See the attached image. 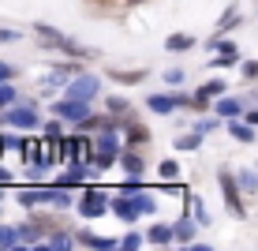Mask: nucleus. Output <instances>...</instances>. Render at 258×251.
I'll list each match as a JSON object with an SVG mask.
<instances>
[{
	"label": "nucleus",
	"instance_id": "f257e3e1",
	"mask_svg": "<svg viewBox=\"0 0 258 251\" xmlns=\"http://www.w3.org/2000/svg\"><path fill=\"white\" fill-rule=\"evenodd\" d=\"M23 206H71L75 199L68 195V187H60V184H52V187H23L19 195H15Z\"/></svg>",
	"mask_w": 258,
	"mask_h": 251
},
{
	"label": "nucleus",
	"instance_id": "f03ea898",
	"mask_svg": "<svg viewBox=\"0 0 258 251\" xmlns=\"http://www.w3.org/2000/svg\"><path fill=\"white\" fill-rule=\"evenodd\" d=\"M123 142L116 135V128H101V135L94 139V169H109L112 161H120Z\"/></svg>",
	"mask_w": 258,
	"mask_h": 251
},
{
	"label": "nucleus",
	"instance_id": "7ed1b4c3",
	"mask_svg": "<svg viewBox=\"0 0 258 251\" xmlns=\"http://www.w3.org/2000/svg\"><path fill=\"white\" fill-rule=\"evenodd\" d=\"M75 206H79V214H83L86 221L105 218V210H112V203L105 199V187H86V191H83V199H79Z\"/></svg>",
	"mask_w": 258,
	"mask_h": 251
},
{
	"label": "nucleus",
	"instance_id": "20e7f679",
	"mask_svg": "<svg viewBox=\"0 0 258 251\" xmlns=\"http://www.w3.org/2000/svg\"><path fill=\"white\" fill-rule=\"evenodd\" d=\"M0 124L34 131V128H41V116H38V109H30V105H8V113H0Z\"/></svg>",
	"mask_w": 258,
	"mask_h": 251
},
{
	"label": "nucleus",
	"instance_id": "39448f33",
	"mask_svg": "<svg viewBox=\"0 0 258 251\" xmlns=\"http://www.w3.org/2000/svg\"><path fill=\"white\" fill-rule=\"evenodd\" d=\"M217 184H221V195H225V203H228V210L236 214V218H247V206L239 203V191H243V187H239V180L232 173H225V169H221L217 173Z\"/></svg>",
	"mask_w": 258,
	"mask_h": 251
},
{
	"label": "nucleus",
	"instance_id": "423d86ee",
	"mask_svg": "<svg viewBox=\"0 0 258 251\" xmlns=\"http://www.w3.org/2000/svg\"><path fill=\"white\" fill-rule=\"evenodd\" d=\"M146 105H150L154 113L168 116V113H176V109H191L195 97H187V94H150V97H146Z\"/></svg>",
	"mask_w": 258,
	"mask_h": 251
},
{
	"label": "nucleus",
	"instance_id": "0eeeda50",
	"mask_svg": "<svg viewBox=\"0 0 258 251\" xmlns=\"http://www.w3.org/2000/svg\"><path fill=\"white\" fill-rule=\"evenodd\" d=\"M49 113H52V116H60V120H68V124H83L86 116H90V102H79V97H64V102H56Z\"/></svg>",
	"mask_w": 258,
	"mask_h": 251
},
{
	"label": "nucleus",
	"instance_id": "6e6552de",
	"mask_svg": "<svg viewBox=\"0 0 258 251\" xmlns=\"http://www.w3.org/2000/svg\"><path fill=\"white\" fill-rule=\"evenodd\" d=\"M97 90H101V83L94 75H71L68 83V97H79V102H94Z\"/></svg>",
	"mask_w": 258,
	"mask_h": 251
},
{
	"label": "nucleus",
	"instance_id": "1a4fd4ad",
	"mask_svg": "<svg viewBox=\"0 0 258 251\" xmlns=\"http://www.w3.org/2000/svg\"><path fill=\"white\" fill-rule=\"evenodd\" d=\"M112 214H116V218L120 221H127V225H131V221H139L142 218V203H139V195H116V199H112Z\"/></svg>",
	"mask_w": 258,
	"mask_h": 251
},
{
	"label": "nucleus",
	"instance_id": "9d476101",
	"mask_svg": "<svg viewBox=\"0 0 258 251\" xmlns=\"http://www.w3.org/2000/svg\"><path fill=\"white\" fill-rule=\"evenodd\" d=\"M210 49H217V57H213V68H232V64H239V49L232 45V41L210 38Z\"/></svg>",
	"mask_w": 258,
	"mask_h": 251
},
{
	"label": "nucleus",
	"instance_id": "9b49d317",
	"mask_svg": "<svg viewBox=\"0 0 258 251\" xmlns=\"http://www.w3.org/2000/svg\"><path fill=\"white\" fill-rule=\"evenodd\" d=\"M213 113H217V116H225V120H236V116L243 113V97H232V94L213 97Z\"/></svg>",
	"mask_w": 258,
	"mask_h": 251
},
{
	"label": "nucleus",
	"instance_id": "f8f14e48",
	"mask_svg": "<svg viewBox=\"0 0 258 251\" xmlns=\"http://www.w3.org/2000/svg\"><path fill=\"white\" fill-rule=\"evenodd\" d=\"M75 236H79V244H83V247H97V251H112V247H120V240H112V236H97V232H90V229H79Z\"/></svg>",
	"mask_w": 258,
	"mask_h": 251
},
{
	"label": "nucleus",
	"instance_id": "ddd939ff",
	"mask_svg": "<svg viewBox=\"0 0 258 251\" xmlns=\"http://www.w3.org/2000/svg\"><path fill=\"white\" fill-rule=\"evenodd\" d=\"M41 232H45V229H41L38 221H23V225H19L23 247H41V240H45V236H41Z\"/></svg>",
	"mask_w": 258,
	"mask_h": 251
},
{
	"label": "nucleus",
	"instance_id": "4468645a",
	"mask_svg": "<svg viewBox=\"0 0 258 251\" xmlns=\"http://www.w3.org/2000/svg\"><path fill=\"white\" fill-rule=\"evenodd\" d=\"M172 240H176L172 225H150V232H146V244H157V247H168Z\"/></svg>",
	"mask_w": 258,
	"mask_h": 251
},
{
	"label": "nucleus",
	"instance_id": "2eb2a0df",
	"mask_svg": "<svg viewBox=\"0 0 258 251\" xmlns=\"http://www.w3.org/2000/svg\"><path fill=\"white\" fill-rule=\"evenodd\" d=\"M75 244H79V236H71V232H52L49 240H41V247H45V251H68Z\"/></svg>",
	"mask_w": 258,
	"mask_h": 251
},
{
	"label": "nucleus",
	"instance_id": "dca6fc26",
	"mask_svg": "<svg viewBox=\"0 0 258 251\" xmlns=\"http://www.w3.org/2000/svg\"><path fill=\"white\" fill-rule=\"evenodd\" d=\"M146 142H150V131L142 124H127L123 128V146H146Z\"/></svg>",
	"mask_w": 258,
	"mask_h": 251
},
{
	"label": "nucleus",
	"instance_id": "f3484780",
	"mask_svg": "<svg viewBox=\"0 0 258 251\" xmlns=\"http://www.w3.org/2000/svg\"><path fill=\"white\" fill-rule=\"evenodd\" d=\"M195 221H199V218H180V221H176V244H195V232H199V229H195Z\"/></svg>",
	"mask_w": 258,
	"mask_h": 251
},
{
	"label": "nucleus",
	"instance_id": "a211bd4d",
	"mask_svg": "<svg viewBox=\"0 0 258 251\" xmlns=\"http://www.w3.org/2000/svg\"><path fill=\"white\" fill-rule=\"evenodd\" d=\"M120 165H123V173H127V176H142V169H146V165H142V158L135 154V146H127L120 154Z\"/></svg>",
	"mask_w": 258,
	"mask_h": 251
},
{
	"label": "nucleus",
	"instance_id": "6ab92c4d",
	"mask_svg": "<svg viewBox=\"0 0 258 251\" xmlns=\"http://www.w3.org/2000/svg\"><path fill=\"white\" fill-rule=\"evenodd\" d=\"M202 139H206V131L195 128V131H187V135L176 139V150H183V154H187V150H199V146H202Z\"/></svg>",
	"mask_w": 258,
	"mask_h": 251
},
{
	"label": "nucleus",
	"instance_id": "aec40b11",
	"mask_svg": "<svg viewBox=\"0 0 258 251\" xmlns=\"http://www.w3.org/2000/svg\"><path fill=\"white\" fill-rule=\"evenodd\" d=\"M228 131H232V139H239V142H254V124H247V120H232Z\"/></svg>",
	"mask_w": 258,
	"mask_h": 251
},
{
	"label": "nucleus",
	"instance_id": "412c9836",
	"mask_svg": "<svg viewBox=\"0 0 258 251\" xmlns=\"http://www.w3.org/2000/svg\"><path fill=\"white\" fill-rule=\"evenodd\" d=\"M0 247H23L19 225H0Z\"/></svg>",
	"mask_w": 258,
	"mask_h": 251
},
{
	"label": "nucleus",
	"instance_id": "4be33fe9",
	"mask_svg": "<svg viewBox=\"0 0 258 251\" xmlns=\"http://www.w3.org/2000/svg\"><path fill=\"white\" fill-rule=\"evenodd\" d=\"M165 49H168V53H183V49H195V38H191V34H172V38L165 41Z\"/></svg>",
	"mask_w": 258,
	"mask_h": 251
},
{
	"label": "nucleus",
	"instance_id": "5701e85b",
	"mask_svg": "<svg viewBox=\"0 0 258 251\" xmlns=\"http://www.w3.org/2000/svg\"><path fill=\"white\" fill-rule=\"evenodd\" d=\"M236 180H239V187H243V191H258V173H254V169H243Z\"/></svg>",
	"mask_w": 258,
	"mask_h": 251
},
{
	"label": "nucleus",
	"instance_id": "b1692460",
	"mask_svg": "<svg viewBox=\"0 0 258 251\" xmlns=\"http://www.w3.org/2000/svg\"><path fill=\"white\" fill-rule=\"evenodd\" d=\"M232 26H239V12H236V8H228V12H225V15H221V23H217V30H221V34H225V30H232Z\"/></svg>",
	"mask_w": 258,
	"mask_h": 251
},
{
	"label": "nucleus",
	"instance_id": "393cba45",
	"mask_svg": "<svg viewBox=\"0 0 258 251\" xmlns=\"http://www.w3.org/2000/svg\"><path fill=\"white\" fill-rule=\"evenodd\" d=\"M105 109L109 113H127L131 105H127V97H120V94H112V97H105Z\"/></svg>",
	"mask_w": 258,
	"mask_h": 251
},
{
	"label": "nucleus",
	"instance_id": "a878e982",
	"mask_svg": "<svg viewBox=\"0 0 258 251\" xmlns=\"http://www.w3.org/2000/svg\"><path fill=\"white\" fill-rule=\"evenodd\" d=\"M109 75L120 83H139V79H146V71H109Z\"/></svg>",
	"mask_w": 258,
	"mask_h": 251
},
{
	"label": "nucleus",
	"instance_id": "bb28decb",
	"mask_svg": "<svg viewBox=\"0 0 258 251\" xmlns=\"http://www.w3.org/2000/svg\"><path fill=\"white\" fill-rule=\"evenodd\" d=\"M191 210H195V218H199V225H210V214H206V206H202L199 195L191 199Z\"/></svg>",
	"mask_w": 258,
	"mask_h": 251
},
{
	"label": "nucleus",
	"instance_id": "cd10ccee",
	"mask_svg": "<svg viewBox=\"0 0 258 251\" xmlns=\"http://www.w3.org/2000/svg\"><path fill=\"white\" fill-rule=\"evenodd\" d=\"M176 176H180V165H176L172 158L161 161V180H176Z\"/></svg>",
	"mask_w": 258,
	"mask_h": 251
},
{
	"label": "nucleus",
	"instance_id": "c85d7f7f",
	"mask_svg": "<svg viewBox=\"0 0 258 251\" xmlns=\"http://www.w3.org/2000/svg\"><path fill=\"white\" fill-rule=\"evenodd\" d=\"M8 105H15V86H0V109H8Z\"/></svg>",
	"mask_w": 258,
	"mask_h": 251
},
{
	"label": "nucleus",
	"instance_id": "c756f323",
	"mask_svg": "<svg viewBox=\"0 0 258 251\" xmlns=\"http://www.w3.org/2000/svg\"><path fill=\"white\" fill-rule=\"evenodd\" d=\"M139 203H142V214H154V210H157V199H154L150 191H142V195H139Z\"/></svg>",
	"mask_w": 258,
	"mask_h": 251
},
{
	"label": "nucleus",
	"instance_id": "7c9ffc66",
	"mask_svg": "<svg viewBox=\"0 0 258 251\" xmlns=\"http://www.w3.org/2000/svg\"><path fill=\"white\" fill-rule=\"evenodd\" d=\"M239 71H243V79H258V60H243Z\"/></svg>",
	"mask_w": 258,
	"mask_h": 251
},
{
	"label": "nucleus",
	"instance_id": "2f4dec72",
	"mask_svg": "<svg viewBox=\"0 0 258 251\" xmlns=\"http://www.w3.org/2000/svg\"><path fill=\"white\" fill-rule=\"evenodd\" d=\"M120 247L135 251V247H142V236H139V232H131V236H123V240H120Z\"/></svg>",
	"mask_w": 258,
	"mask_h": 251
},
{
	"label": "nucleus",
	"instance_id": "473e14b6",
	"mask_svg": "<svg viewBox=\"0 0 258 251\" xmlns=\"http://www.w3.org/2000/svg\"><path fill=\"white\" fill-rule=\"evenodd\" d=\"M45 139H60V116L56 120H45Z\"/></svg>",
	"mask_w": 258,
	"mask_h": 251
},
{
	"label": "nucleus",
	"instance_id": "72a5a7b5",
	"mask_svg": "<svg viewBox=\"0 0 258 251\" xmlns=\"http://www.w3.org/2000/svg\"><path fill=\"white\" fill-rule=\"evenodd\" d=\"M165 83H183V71L180 68H168L165 71Z\"/></svg>",
	"mask_w": 258,
	"mask_h": 251
},
{
	"label": "nucleus",
	"instance_id": "f704fd0d",
	"mask_svg": "<svg viewBox=\"0 0 258 251\" xmlns=\"http://www.w3.org/2000/svg\"><path fill=\"white\" fill-rule=\"evenodd\" d=\"M12 75H15V68H12V64H4V60H0V86H4L8 79H12Z\"/></svg>",
	"mask_w": 258,
	"mask_h": 251
},
{
	"label": "nucleus",
	"instance_id": "c9c22d12",
	"mask_svg": "<svg viewBox=\"0 0 258 251\" xmlns=\"http://www.w3.org/2000/svg\"><path fill=\"white\" fill-rule=\"evenodd\" d=\"M0 41H4V45H8V41H19V30H8V26H4V30H0Z\"/></svg>",
	"mask_w": 258,
	"mask_h": 251
},
{
	"label": "nucleus",
	"instance_id": "e433bc0d",
	"mask_svg": "<svg viewBox=\"0 0 258 251\" xmlns=\"http://www.w3.org/2000/svg\"><path fill=\"white\" fill-rule=\"evenodd\" d=\"M247 116V124H254V128H258V109H251V113H243Z\"/></svg>",
	"mask_w": 258,
	"mask_h": 251
},
{
	"label": "nucleus",
	"instance_id": "4c0bfd02",
	"mask_svg": "<svg viewBox=\"0 0 258 251\" xmlns=\"http://www.w3.org/2000/svg\"><path fill=\"white\" fill-rule=\"evenodd\" d=\"M0 184H12V173H8V169H0Z\"/></svg>",
	"mask_w": 258,
	"mask_h": 251
},
{
	"label": "nucleus",
	"instance_id": "58836bf2",
	"mask_svg": "<svg viewBox=\"0 0 258 251\" xmlns=\"http://www.w3.org/2000/svg\"><path fill=\"white\" fill-rule=\"evenodd\" d=\"M127 4H142V0H127Z\"/></svg>",
	"mask_w": 258,
	"mask_h": 251
}]
</instances>
